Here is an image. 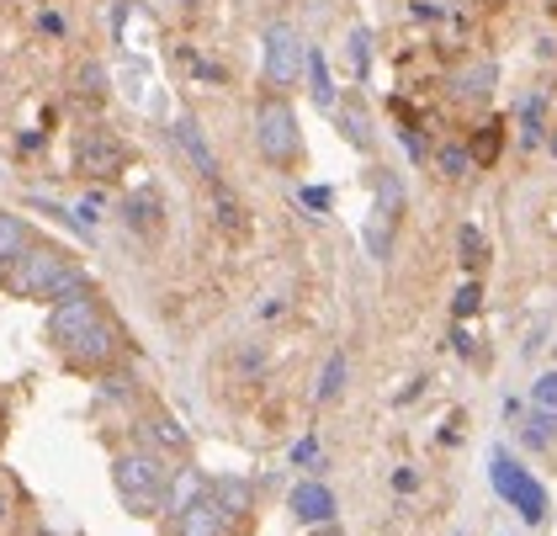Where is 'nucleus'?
I'll use <instances>...</instances> for the list:
<instances>
[{"label": "nucleus", "mask_w": 557, "mask_h": 536, "mask_svg": "<svg viewBox=\"0 0 557 536\" xmlns=\"http://www.w3.org/2000/svg\"><path fill=\"white\" fill-rule=\"evenodd\" d=\"M478 308H483V288H478V282H468V288L457 292V303H451V314H457V319H472Z\"/></svg>", "instance_id": "30"}, {"label": "nucleus", "mask_w": 557, "mask_h": 536, "mask_svg": "<svg viewBox=\"0 0 557 536\" xmlns=\"http://www.w3.org/2000/svg\"><path fill=\"white\" fill-rule=\"evenodd\" d=\"M208 499L218 504V515L223 521H239V526H250L260 510V484L256 478H245V473H213L208 478Z\"/></svg>", "instance_id": "9"}, {"label": "nucleus", "mask_w": 557, "mask_h": 536, "mask_svg": "<svg viewBox=\"0 0 557 536\" xmlns=\"http://www.w3.org/2000/svg\"><path fill=\"white\" fill-rule=\"evenodd\" d=\"M313 456H319V441H313V436H308V441H298V447H293V462H313Z\"/></svg>", "instance_id": "34"}, {"label": "nucleus", "mask_w": 557, "mask_h": 536, "mask_svg": "<svg viewBox=\"0 0 557 536\" xmlns=\"http://www.w3.org/2000/svg\"><path fill=\"white\" fill-rule=\"evenodd\" d=\"M123 351H128V334H123V325L107 314V319H96L75 345H64V351H59V362H64L70 371L101 377V371H112L117 362H123Z\"/></svg>", "instance_id": "5"}, {"label": "nucleus", "mask_w": 557, "mask_h": 536, "mask_svg": "<svg viewBox=\"0 0 557 536\" xmlns=\"http://www.w3.org/2000/svg\"><path fill=\"white\" fill-rule=\"evenodd\" d=\"M138 447H149V452H160V456H186L191 452V436H186V425L171 410L154 404V410L138 419Z\"/></svg>", "instance_id": "11"}, {"label": "nucleus", "mask_w": 557, "mask_h": 536, "mask_svg": "<svg viewBox=\"0 0 557 536\" xmlns=\"http://www.w3.org/2000/svg\"><path fill=\"white\" fill-rule=\"evenodd\" d=\"M0 288H5V260H0Z\"/></svg>", "instance_id": "36"}, {"label": "nucleus", "mask_w": 557, "mask_h": 536, "mask_svg": "<svg viewBox=\"0 0 557 536\" xmlns=\"http://www.w3.org/2000/svg\"><path fill=\"white\" fill-rule=\"evenodd\" d=\"M430 166H435V175L441 181H468L472 170V149L468 144H441V149H430Z\"/></svg>", "instance_id": "22"}, {"label": "nucleus", "mask_w": 557, "mask_h": 536, "mask_svg": "<svg viewBox=\"0 0 557 536\" xmlns=\"http://www.w3.org/2000/svg\"><path fill=\"white\" fill-rule=\"evenodd\" d=\"M171 478H175V467H165V456L149 452V447L112 452V489L123 499V510L138 515V521L171 515Z\"/></svg>", "instance_id": "1"}, {"label": "nucleus", "mask_w": 557, "mask_h": 536, "mask_svg": "<svg viewBox=\"0 0 557 536\" xmlns=\"http://www.w3.org/2000/svg\"><path fill=\"white\" fill-rule=\"evenodd\" d=\"M553 155H557V133H553Z\"/></svg>", "instance_id": "38"}, {"label": "nucleus", "mask_w": 557, "mask_h": 536, "mask_svg": "<svg viewBox=\"0 0 557 536\" xmlns=\"http://www.w3.org/2000/svg\"><path fill=\"white\" fill-rule=\"evenodd\" d=\"M0 447H5V419H0Z\"/></svg>", "instance_id": "37"}, {"label": "nucleus", "mask_w": 557, "mask_h": 536, "mask_svg": "<svg viewBox=\"0 0 557 536\" xmlns=\"http://www.w3.org/2000/svg\"><path fill=\"white\" fill-rule=\"evenodd\" d=\"M308 536H345V526H341V521H330V526H313Z\"/></svg>", "instance_id": "35"}, {"label": "nucleus", "mask_w": 557, "mask_h": 536, "mask_svg": "<svg viewBox=\"0 0 557 536\" xmlns=\"http://www.w3.org/2000/svg\"><path fill=\"white\" fill-rule=\"evenodd\" d=\"M256 155L271 170H302V160H308L298 107H293L287 96H271V90H265L256 101Z\"/></svg>", "instance_id": "2"}, {"label": "nucleus", "mask_w": 557, "mask_h": 536, "mask_svg": "<svg viewBox=\"0 0 557 536\" xmlns=\"http://www.w3.org/2000/svg\"><path fill=\"white\" fill-rule=\"evenodd\" d=\"M335 203V197H330V192H324V186H302V207H313V212H324V207Z\"/></svg>", "instance_id": "32"}, {"label": "nucleus", "mask_w": 557, "mask_h": 536, "mask_svg": "<svg viewBox=\"0 0 557 536\" xmlns=\"http://www.w3.org/2000/svg\"><path fill=\"white\" fill-rule=\"evenodd\" d=\"M367 27H350V38H345V59H350V70H356V81H367Z\"/></svg>", "instance_id": "26"}, {"label": "nucleus", "mask_w": 557, "mask_h": 536, "mask_svg": "<svg viewBox=\"0 0 557 536\" xmlns=\"http://www.w3.org/2000/svg\"><path fill=\"white\" fill-rule=\"evenodd\" d=\"M345 382H350V351H330V362L313 382V404H335L345 393Z\"/></svg>", "instance_id": "18"}, {"label": "nucleus", "mask_w": 557, "mask_h": 536, "mask_svg": "<svg viewBox=\"0 0 557 536\" xmlns=\"http://www.w3.org/2000/svg\"><path fill=\"white\" fill-rule=\"evenodd\" d=\"M531 404H536V410H547V414H557V367H547L536 382H531Z\"/></svg>", "instance_id": "25"}, {"label": "nucleus", "mask_w": 557, "mask_h": 536, "mask_svg": "<svg viewBox=\"0 0 557 536\" xmlns=\"http://www.w3.org/2000/svg\"><path fill=\"white\" fill-rule=\"evenodd\" d=\"M483 260H488V245H483V234H478V229H462V266H468V271H478Z\"/></svg>", "instance_id": "29"}, {"label": "nucleus", "mask_w": 557, "mask_h": 536, "mask_svg": "<svg viewBox=\"0 0 557 536\" xmlns=\"http://www.w3.org/2000/svg\"><path fill=\"white\" fill-rule=\"evenodd\" d=\"M96 319H107V303H101V292H86V297H70V303H53L48 308V345L53 351H64V345H75L81 334L96 325Z\"/></svg>", "instance_id": "8"}, {"label": "nucleus", "mask_w": 557, "mask_h": 536, "mask_svg": "<svg viewBox=\"0 0 557 536\" xmlns=\"http://www.w3.org/2000/svg\"><path fill=\"white\" fill-rule=\"evenodd\" d=\"M75 90L101 101V96H107V70H101V64H81V70H75Z\"/></svg>", "instance_id": "27"}, {"label": "nucleus", "mask_w": 557, "mask_h": 536, "mask_svg": "<svg viewBox=\"0 0 557 536\" xmlns=\"http://www.w3.org/2000/svg\"><path fill=\"white\" fill-rule=\"evenodd\" d=\"M11 515H16V499H11V489H5V484H0V532H5V526H11Z\"/></svg>", "instance_id": "33"}, {"label": "nucleus", "mask_w": 557, "mask_h": 536, "mask_svg": "<svg viewBox=\"0 0 557 536\" xmlns=\"http://www.w3.org/2000/svg\"><path fill=\"white\" fill-rule=\"evenodd\" d=\"M171 133H175V144H181V155L197 166V175H202L208 186H218V175H223V170H218V155H213V144H208V133H202V123H197L191 112H181Z\"/></svg>", "instance_id": "12"}, {"label": "nucleus", "mask_w": 557, "mask_h": 536, "mask_svg": "<svg viewBox=\"0 0 557 536\" xmlns=\"http://www.w3.org/2000/svg\"><path fill=\"white\" fill-rule=\"evenodd\" d=\"M75 170L90 175V181H112V175L128 170V144L117 133H107V127H90V133L75 138Z\"/></svg>", "instance_id": "7"}, {"label": "nucleus", "mask_w": 557, "mask_h": 536, "mask_svg": "<svg viewBox=\"0 0 557 536\" xmlns=\"http://www.w3.org/2000/svg\"><path fill=\"white\" fill-rule=\"evenodd\" d=\"M488 478H494V489L499 499H510V510H520V521L525 526H542L547 521V489L515 462L510 452H494L488 456Z\"/></svg>", "instance_id": "6"}, {"label": "nucleus", "mask_w": 557, "mask_h": 536, "mask_svg": "<svg viewBox=\"0 0 557 536\" xmlns=\"http://www.w3.org/2000/svg\"><path fill=\"white\" fill-rule=\"evenodd\" d=\"M472 149V166H494V155H499V123H483V138L468 144Z\"/></svg>", "instance_id": "28"}, {"label": "nucleus", "mask_w": 557, "mask_h": 536, "mask_svg": "<svg viewBox=\"0 0 557 536\" xmlns=\"http://www.w3.org/2000/svg\"><path fill=\"white\" fill-rule=\"evenodd\" d=\"M302 64H308V42L293 22H271L260 33V81L271 85V96H287L302 81Z\"/></svg>", "instance_id": "4"}, {"label": "nucleus", "mask_w": 557, "mask_h": 536, "mask_svg": "<svg viewBox=\"0 0 557 536\" xmlns=\"http://www.w3.org/2000/svg\"><path fill=\"white\" fill-rule=\"evenodd\" d=\"M451 96L457 101H488L494 96V64H468L451 75Z\"/></svg>", "instance_id": "21"}, {"label": "nucleus", "mask_w": 557, "mask_h": 536, "mask_svg": "<svg viewBox=\"0 0 557 536\" xmlns=\"http://www.w3.org/2000/svg\"><path fill=\"white\" fill-rule=\"evenodd\" d=\"M335 127H341L345 144H350L356 155H367V160H372V155L383 149V138H377V123H372V112H367L361 101H341V107H335Z\"/></svg>", "instance_id": "14"}, {"label": "nucleus", "mask_w": 557, "mask_h": 536, "mask_svg": "<svg viewBox=\"0 0 557 536\" xmlns=\"http://www.w3.org/2000/svg\"><path fill=\"white\" fill-rule=\"evenodd\" d=\"M171 536H234V532H228V521L218 515V504L208 499V489H202V495L186 499L171 515Z\"/></svg>", "instance_id": "13"}, {"label": "nucleus", "mask_w": 557, "mask_h": 536, "mask_svg": "<svg viewBox=\"0 0 557 536\" xmlns=\"http://www.w3.org/2000/svg\"><path fill=\"white\" fill-rule=\"evenodd\" d=\"M33 240H38L33 223H27L22 212H5V207H0V260H5V271H11V260L33 245Z\"/></svg>", "instance_id": "19"}, {"label": "nucleus", "mask_w": 557, "mask_h": 536, "mask_svg": "<svg viewBox=\"0 0 557 536\" xmlns=\"http://www.w3.org/2000/svg\"><path fill=\"white\" fill-rule=\"evenodd\" d=\"M213 207H218V223H223V229H245V207L234 203L228 186H213Z\"/></svg>", "instance_id": "24"}, {"label": "nucleus", "mask_w": 557, "mask_h": 536, "mask_svg": "<svg viewBox=\"0 0 557 536\" xmlns=\"http://www.w3.org/2000/svg\"><path fill=\"white\" fill-rule=\"evenodd\" d=\"M404 203H409L404 175H398V170H383V166L372 170V212H377V218H387V223H398Z\"/></svg>", "instance_id": "15"}, {"label": "nucleus", "mask_w": 557, "mask_h": 536, "mask_svg": "<svg viewBox=\"0 0 557 536\" xmlns=\"http://www.w3.org/2000/svg\"><path fill=\"white\" fill-rule=\"evenodd\" d=\"M70 266H81V260H75L64 245H53V240H33V245L11 260L5 288L0 292H5V297H22V303H48L53 288L70 277Z\"/></svg>", "instance_id": "3"}, {"label": "nucleus", "mask_w": 557, "mask_h": 536, "mask_svg": "<svg viewBox=\"0 0 557 536\" xmlns=\"http://www.w3.org/2000/svg\"><path fill=\"white\" fill-rule=\"evenodd\" d=\"M123 223H128L133 234H160L165 229V203L154 192H133L128 203H123Z\"/></svg>", "instance_id": "16"}, {"label": "nucleus", "mask_w": 557, "mask_h": 536, "mask_svg": "<svg viewBox=\"0 0 557 536\" xmlns=\"http://www.w3.org/2000/svg\"><path fill=\"white\" fill-rule=\"evenodd\" d=\"M302 75H308V96H313V107H319V112H335V107H341L335 81H330V64H324V48H313V42H308V64H302Z\"/></svg>", "instance_id": "17"}, {"label": "nucleus", "mask_w": 557, "mask_h": 536, "mask_svg": "<svg viewBox=\"0 0 557 536\" xmlns=\"http://www.w3.org/2000/svg\"><path fill=\"white\" fill-rule=\"evenodd\" d=\"M101 207H107V197H101V192H90L86 203H81V223H86V229H96V218H101Z\"/></svg>", "instance_id": "31"}, {"label": "nucleus", "mask_w": 557, "mask_h": 536, "mask_svg": "<svg viewBox=\"0 0 557 536\" xmlns=\"http://www.w3.org/2000/svg\"><path fill=\"white\" fill-rule=\"evenodd\" d=\"M393 229H398V223H387V218L372 212V223H367V249H372V260H387V255H393Z\"/></svg>", "instance_id": "23"}, {"label": "nucleus", "mask_w": 557, "mask_h": 536, "mask_svg": "<svg viewBox=\"0 0 557 536\" xmlns=\"http://www.w3.org/2000/svg\"><path fill=\"white\" fill-rule=\"evenodd\" d=\"M287 510H293V521H302L313 532V526H330L341 515V499H335V489L324 478H302L298 489L287 495Z\"/></svg>", "instance_id": "10"}, {"label": "nucleus", "mask_w": 557, "mask_h": 536, "mask_svg": "<svg viewBox=\"0 0 557 536\" xmlns=\"http://www.w3.org/2000/svg\"><path fill=\"white\" fill-rule=\"evenodd\" d=\"M520 447H525V452H553L557 447V414H547V410L525 414V419H520Z\"/></svg>", "instance_id": "20"}]
</instances>
